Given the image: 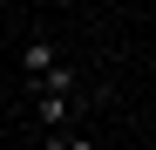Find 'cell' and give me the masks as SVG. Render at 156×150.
<instances>
[{"instance_id":"obj_4","label":"cell","mask_w":156,"mask_h":150,"mask_svg":"<svg viewBox=\"0 0 156 150\" xmlns=\"http://www.w3.org/2000/svg\"><path fill=\"white\" fill-rule=\"evenodd\" d=\"M149 68H156V41H149Z\"/></svg>"},{"instance_id":"obj_3","label":"cell","mask_w":156,"mask_h":150,"mask_svg":"<svg viewBox=\"0 0 156 150\" xmlns=\"http://www.w3.org/2000/svg\"><path fill=\"white\" fill-rule=\"evenodd\" d=\"M20 62H27V75H41V68H55L61 55H55V41H27V55H20Z\"/></svg>"},{"instance_id":"obj_1","label":"cell","mask_w":156,"mask_h":150,"mask_svg":"<svg viewBox=\"0 0 156 150\" xmlns=\"http://www.w3.org/2000/svg\"><path fill=\"white\" fill-rule=\"evenodd\" d=\"M34 96H82V68H68V62L41 68V75H34Z\"/></svg>"},{"instance_id":"obj_2","label":"cell","mask_w":156,"mask_h":150,"mask_svg":"<svg viewBox=\"0 0 156 150\" xmlns=\"http://www.w3.org/2000/svg\"><path fill=\"white\" fill-rule=\"evenodd\" d=\"M75 109H82V96H34V116L48 123V130H61Z\"/></svg>"}]
</instances>
